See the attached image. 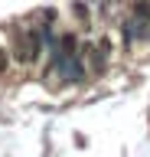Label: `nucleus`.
<instances>
[{"label": "nucleus", "mask_w": 150, "mask_h": 157, "mask_svg": "<svg viewBox=\"0 0 150 157\" xmlns=\"http://www.w3.org/2000/svg\"><path fill=\"white\" fill-rule=\"evenodd\" d=\"M7 69V59H3V49H0V72Z\"/></svg>", "instance_id": "1"}]
</instances>
